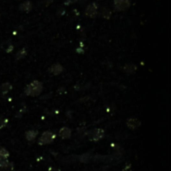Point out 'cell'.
<instances>
[{"instance_id": "d6986e66", "label": "cell", "mask_w": 171, "mask_h": 171, "mask_svg": "<svg viewBox=\"0 0 171 171\" xmlns=\"http://www.w3.org/2000/svg\"><path fill=\"white\" fill-rule=\"evenodd\" d=\"M53 1H54V0H43V3L45 6H48V5H50Z\"/></svg>"}, {"instance_id": "7c38bea8", "label": "cell", "mask_w": 171, "mask_h": 171, "mask_svg": "<svg viewBox=\"0 0 171 171\" xmlns=\"http://www.w3.org/2000/svg\"><path fill=\"white\" fill-rule=\"evenodd\" d=\"M126 124L130 129H136L140 126V124L141 123H140V121L137 118H129L126 121Z\"/></svg>"}, {"instance_id": "ac0fdd59", "label": "cell", "mask_w": 171, "mask_h": 171, "mask_svg": "<svg viewBox=\"0 0 171 171\" xmlns=\"http://www.w3.org/2000/svg\"><path fill=\"white\" fill-rule=\"evenodd\" d=\"M76 1H77V0H66V1L64 2V5H70V4H72V3H74Z\"/></svg>"}, {"instance_id": "5b68a950", "label": "cell", "mask_w": 171, "mask_h": 171, "mask_svg": "<svg viewBox=\"0 0 171 171\" xmlns=\"http://www.w3.org/2000/svg\"><path fill=\"white\" fill-rule=\"evenodd\" d=\"M103 136H104L103 129H99V128L93 129V130H91L88 133V138L91 141H98V140H100Z\"/></svg>"}, {"instance_id": "9a60e30c", "label": "cell", "mask_w": 171, "mask_h": 171, "mask_svg": "<svg viewBox=\"0 0 171 171\" xmlns=\"http://www.w3.org/2000/svg\"><path fill=\"white\" fill-rule=\"evenodd\" d=\"M37 134H38V132L36 130H29V131L26 132L25 137L28 141H33V140L36 138Z\"/></svg>"}, {"instance_id": "8fae6325", "label": "cell", "mask_w": 171, "mask_h": 171, "mask_svg": "<svg viewBox=\"0 0 171 171\" xmlns=\"http://www.w3.org/2000/svg\"><path fill=\"white\" fill-rule=\"evenodd\" d=\"M123 70L126 74H133V73H135L136 70H137V66L133 63H127L124 65Z\"/></svg>"}, {"instance_id": "30bf717a", "label": "cell", "mask_w": 171, "mask_h": 171, "mask_svg": "<svg viewBox=\"0 0 171 171\" xmlns=\"http://www.w3.org/2000/svg\"><path fill=\"white\" fill-rule=\"evenodd\" d=\"M59 136L62 139H69L71 137V129L68 127H62L59 130Z\"/></svg>"}, {"instance_id": "9c48e42d", "label": "cell", "mask_w": 171, "mask_h": 171, "mask_svg": "<svg viewBox=\"0 0 171 171\" xmlns=\"http://www.w3.org/2000/svg\"><path fill=\"white\" fill-rule=\"evenodd\" d=\"M98 14L100 15V17L104 19H109L111 17V10L107 7H100L99 10H98Z\"/></svg>"}, {"instance_id": "3957f363", "label": "cell", "mask_w": 171, "mask_h": 171, "mask_svg": "<svg viewBox=\"0 0 171 171\" xmlns=\"http://www.w3.org/2000/svg\"><path fill=\"white\" fill-rule=\"evenodd\" d=\"M98 10H99V6L96 2H92L86 6L84 14L86 17L88 18H95L98 15Z\"/></svg>"}, {"instance_id": "ba28073f", "label": "cell", "mask_w": 171, "mask_h": 171, "mask_svg": "<svg viewBox=\"0 0 171 171\" xmlns=\"http://www.w3.org/2000/svg\"><path fill=\"white\" fill-rule=\"evenodd\" d=\"M14 169V164L12 162L6 160H1L0 161V171H13Z\"/></svg>"}, {"instance_id": "8992f818", "label": "cell", "mask_w": 171, "mask_h": 171, "mask_svg": "<svg viewBox=\"0 0 171 171\" xmlns=\"http://www.w3.org/2000/svg\"><path fill=\"white\" fill-rule=\"evenodd\" d=\"M63 70H64V68H63V66L61 65V64L60 63H54L49 67L48 72L49 73H51L52 75H59V74L62 73Z\"/></svg>"}, {"instance_id": "ffe728a7", "label": "cell", "mask_w": 171, "mask_h": 171, "mask_svg": "<svg viewBox=\"0 0 171 171\" xmlns=\"http://www.w3.org/2000/svg\"><path fill=\"white\" fill-rule=\"evenodd\" d=\"M12 50H13V46H12V45H9L8 48L6 49V52L7 53H10V52H12Z\"/></svg>"}, {"instance_id": "4fadbf2b", "label": "cell", "mask_w": 171, "mask_h": 171, "mask_svg": "<svg viewBox=\"0 0 171 171\" xmlns=\"http://www.w3.org/2000/svg\"><path fill=\"white\" fill-rule=\"evenodd\" d=\"M11 89H12V85H11L9 82H5V83H3V84L0 85V93L3 94V95L7 94Z\"/></svg>"}, {"instance_id": "7a4b0ae2", "label": "cell", "mask_w": 171, "mask_h": 171, "mask_svg": "<svg viewBox=\"0 0 171 171\" xmlns=\"http://www.w3.org/2000/svg\"><path fill=\"white\" fill-rule=\"evenodd\" d=\"M131 6V0H114L113 7L114 10L117 12H122L126 11Z\"/></svg>"}, {"instance_id": "6da1fadb", "label": "cell", "mask_w": 171, "mask_h": 171, "mask_svg": "<svg viewBox=\"0 0 171 171\" xmlns=\"http://www.w3.org/2000/svg\"><path fill=\"white\" fill-rule=\"evenodd\" d=\"M42 90H43L42 83L39 80H34L25 87L24 92L26 95H28V96L35 97V96H38L39 94H41Z\"/></svg>"}, {"instance_id": "277c9868", "label": "cell", "mask_w": 171, "mask_h": 171, "mask_svg": "<svg viewBox=\"0 0 171 171\" xmlns=\"http://www.w3.org/2000/svg\"><path fill=\"white\" fill-rule=\"evenodd\" d=\"M55 139V134L52 131H45L43 132V134L40 136L39 140H38V143L40 145H46L53 142V140Z\"/></svg>"}, {"instance_id": "2e32d148", "label": "cell", "mask_w": 171, "mask_h": 171, "mask_svg": "<svg viewBox=\"0 0 171 171\" xmlns=\"http://www.w3.org/2000/svg\"><path fill=\"white\" fill-rule=\"evenodd\" d=\"M9 152L8 150L4 147H0V161L1 160H6L9 157Z\"/></svg>"}, {"instance_id": "5bb4252c", "label": "cell", "mask_w": 171, "mask_h": 171, "mask_svg": "<svg viewBox=\"0 0 171 171\" xmlns=\"http://www.w3.org/2000/svg\"><path fill=\"white\" fill-rule=\"evenodd\" d=\"M26 55H27V49H26L25 47H23V48H21L20 50H19L16 53V55H15V58H16L17 60H21V59L25 58Z\"/></svg>"}, {"instance_id": "e0dca14e", "label": "cell", "mask_w": 171, "mask_h": 171, "mask_svg": "<svg viewBox=\"0 0 171 171\" xmlns=\"http://www.w3.org/2000/svg\"><path fill=\"white\" fill-rule=\"evenodd\" d=\"M7 123H8V119L7 118H0V129H2L3 127H5Z\"/></svg>"}, {"instance_id": "52a82bcc", "label": "cell", "mask_w": 171, "mask_h": 171, "mask_svg": "<svg viewBox=\"0 0 171 171\" xmlns=\"http://www.w3.org/2000/svg\"><path fill=\"white\" fill-rule=\"evenodd\" d=\"M32 9H33V5L30 0H25L24 2H22L21 4L19 5V10L22 11V12L29 13Z\"/></svg>"}]
</instances>
